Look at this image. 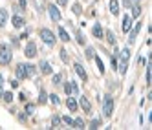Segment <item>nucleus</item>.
I'll use <instances>...</instances> for the list:
<instances>
[{"instance_id":"nucleus-31","label":"nucleus","mask_w":152,"mask_h":130,"mask_svg":"<svg viewBox=\"0 0 152 130\" xmlns=\"http://www.w3.org/2000/svg\"><path fill=\"white\" fill-rule=\"evenodd\" d=\"M64 92H66L68 95H72V81H70V83H66V84H64Z\"/></svg>"},{"instance_id":"nucleus-14","label":"nucleus","mask_w":152,"mask_h":130,"mask_svg":"<svg viewBox=\"0 0 152 130\" xmlns=\"http://www.w3.org/2000/svg\"><path fill=\"white\" fill-rule=\"evenodd\" d=\"M110 13L112 15H119V2L117 0H110Z\"/></svg>"},{"instance_id":"nucleus-3","label":"nucleus","mask_w":152,"mask_h":130,"mask_svg":"<svg viewBox=\"0 0 152 130\" xmlns=\"http://www.w3.org/2000/svg\"><path fill=\"white\" fill-rule=\"evenodd\" d=\"M39 35H40L42 40H44V44H48V46H53V44H55V40H57L55 35H53L50 29H40V31H39Z\"/></svg>"},{"instance_id":"nucleus-25","label":"nucleus","mask_w":152,"mask_h":130,"mask_svg":"<svg viewBox=\"0 0 152 130\" xmlns=\"http://www.w3.org/2000/svg\"><path fill=\"white\" fill-rule=\"evenodd\" d=\"M2 99H4L6 103H11V101H13V93H11V92H6V93H2Z\"/></svg>"},{"instance_id":"nucleus-42","label":"nucleus","mask_w":152,"mask_h":130,"mask_svg":"<svg viewBox=\"0 0 152 130\" xmlns=\"http://www.w3.org/2000/svg\"><path fill=\"white\" fill-rule=\"evenodd\" d=\"M0 97H2V88H0Z\"/></svg>"},{"instance_id":"nucleus-36","label":"nucleus","mask_w":152,"mask_h":130,"mask_svg":"<svg viewBox=\"0 0 152 130\" xmlns=\"http://www.w3.org/2000/svg\"><path fill=\"white\" fill-rule=\"evenodd\" d=\"M77 42L79 44H84V37H83V33H79V31H77Z\"/></svg>"},{"instance_id":"nucleus-27","label":"nucleus","mask_w":152,"mask_h":130,"mask_svg":"<svg viewBox=\"0 0 152 130\" xmlns=\"http://www.w3.org/2000/svg\"><path fill=\"white\" fill-rule=\"evenodd\" d=\"M48 101V93L44 92V90H40V97H39V103H42V104H44Z\"/></svg>"},{"instance_id":"nucleus-43","label":"nucleus","mask_w":152,"mask_h":130,"mask_svg":"<svg viewBox=\"0 0 152 130\" xmlns=\"http://www.w3.org/2000/svg\"><path fill=\"white\" fill-rule=\"evenodd\" d=\"M134 2H137V0H134Z\"/></svg>"},{"instance_id":"nucleus-34","label":"nucleus","mask_w":152,"mask_h":130,"mask_svg":"<svg viewBox=\"0 0 152 130\" xmlns=\"http://www.w3.org/2000/svg\"><path fill=\"white\" fill-rule=\"evenodd\" d=\"M99 125H101V121H99V119H94V121L90 123V128H99Z\"/></svg>"},{"instance_id":"nucleus-17","label":"nucleus","mask_w":152,"mask_h":130,"mask_svg":"<svg viewBox=\"0 0 152 130\" xmlns=\"http://www.w3.org/2000/svg\"><path fill=\"white\" fill-rule=\"evenodd\" d=\"M26 73H28V77H33V75L37 73V68L33 66V64H26Z\"/></svg>"},{"instance_id":"nucleus-11","label":"nucleus","mask_w":152,"mask_h":130,"mask_svg":"<svg viewBox=\"0 0 152 130\" xmlns=\"http://www.w3.org/2000/svg\"><path fill=\"white\" fill-rule=\"evenodd\" d=\"M66 106L70 108L72 112H75V110H77V106H79V103L75 101V97H68V99H66Z\"/></svg>"},{"instance_id":"nucleus-28","label":"nucleus","mask_w":152,"mask_h":130,"mask_svg":"<svg viewBox=\"0 0 152 130\" xmlns=\"http://www.w3.org/2000/svg\"><path fill=\"white\" fill-rule=\"evenodd\" d=\"M86 59H94V55H95V51H94V48H86Z\"/></svg>"},{"instance_id":"nucleus-19","label":"nucleus","mask_w":152,"mask_h":130,"mask_svg":"<svg viewBox=\"0 0 152 130\" xmlns=\"http://www.w3.org/2000/svg\"><path fill=\"white\" fill-rule=\"evenodd\" d=\"M59 37H61V40H62V42H68V40H70V35H68L62 28H59Z\"/></svg>"},{"instance_id":"nucleus-39","label":"nucleus","mask_w":152,"mask_h":130,"mask_svg":"<svg viewBox=\"0 0 152 130\" xmlns=\"http://www.w3.org/2000/svg\"><path fill=\"white\" fill-rule=\"evenodd\" d=\"M57 4H59V6H66L68 0H57Z\"/></svg>"},{"instance_id":"nucleus-40","label":"nucleus","mask_w":152,"mask_h":130,"mask_svg":"<svg viewBox=\"0 0 152 130\" xmlns=\"http://www.w3.org/2000/svg\"><path fill=\"white\" fill-rule=\"evenodd\" d=\"M11 86H13V88H17V86H18V81L15 79V81H11Z\"/></svg>"},{"instance_id":"nucleus-32","label":"nucleus","mask_w":152,"mask_h":130,"mask_svg":"<svg viewBox=\"0 0 152 130\" xmlns=\"http://www.w3.org/2000/svg\"><path fill=\"white\" fill-rule=\"evenodd\" d=\"M72 11H73L75 15H81V6H79V4H73V7H72Z\"/></svg>"},{"instance_id":"nucleus-9","label":"nucleus","mask_w":152,"mask_h":130,"mask_svg":"<svg viewBox=\"0 0 152 130\" xmlns=\"http://www.w3.org/2000/svg\"><path fill=\"white\" fill-rule=\"evenodd\" d=\"M39 68H40V72L44 73V75H50V73H51V66H50L48 61H42V62L39 64Z\"/></svg>"},{"instance_id":"nucleus-21","label":"nucleus","mask_w":152,"mask_h":130,"mask_svg":"<svg viewBox=\"0 0 152 130\" xmlns=\"http://www.w3.org/2000/svg\"><path fill=\"white\" fill-rule=\"evenodd\" d=\"M94 59H95V64H97V68H99V72L104 73V64H103V61L97 57V55H94Z\"/></svg>"},{"instance_id":"nucleus-33","label":"nucleus","mask_w":152,"mask_h":130,"mask_svg":"<svg viewBox=\"0 0 152 130\" xmlns=\"http://www.w3.org/2000/svg\"><path fill=\"white\" fill-rule=\"evenodd\" d=\"M61 121H64V123H66V125H70V126L73 125V119H72V117H68V115H64V117L61 119Z\"/></svg>"},{"instance_id":"nucleus-22","label":"nucleus","mask_w":152,"mask_h":130,"mask_svg":"<svg viewBox=\"0 0 152 130\" xmlns=\"http://www.w3.org/2000/svg\"><path fill=\"white\" fill-rule=\"evenodd\" d=\"M73 128H84V121L81 117H77V119H73V125H72Z\"/></svg>"},{"instance_id":"nucleus-15","label":"nucleus","mask_w":152,"mask_h":130,"mask_svg":"<svg viewBox=\"0 0 152 130\" xmlns=\"http://www.w3.org/2000/svg\"><path fill=\"white\" fill-rule=\"evenodd\" d=\"M7 22V9H0V28H4Z\"/></svg>"},{"instance_id":"nucleus-16","label":"nucleus","mask_w":152,"mask_h":130,"mask_svg":"<svg viewBox=\"0 0 152 130\" xmlns=\"http://www.w3.org/2000/svg\"><path fill=\"white\" fill-rule=\"evenodd\" d=\"M13 26H15V28H22V26H24V18L18 17V15H15V17H13Z\"/></svg>"},{"instance_id":"nucleus-29","label":"nucleus","mask_w":152,"mask_h":130,"mask_svg":"<svg viewBox=\"0 0 152 130\" xmlns=\"http://www.w3.org/2000/svg\"><path fill=\"white\" fill-rule=\"evenodd\" d=\"M61 81H62V75L61 73H55V75H53V84H61Z\"/></svg>"},{"instance_id":"nucleus-18","label":"nucleus","mask_w":152,"mask_h":130,"mask_svg":"<svg viewBox=\"0 0 152 130\" xmlns=\"http://www.w3.org/2000/svg\"><path fill=\"white\" fill-rule=\"evenodd\" d=\"M126 68H128V61H121V62H119V68H117V70H119V73L125 75V73H126Z\"/></svg>"},{"instance_id":"nucleus-35","label":"nucleus","mask_w":152,"mask_h":130,"mask_svg":"<svg viewBox=\"0 0 152 130\" xmlns=\"http://www.w3.org/2000/svg\"><path fill=\"white\" fill-rule=\"evenodd\" d=\"M50 97H51V103H53V104H59V103H61V99H59V97H57L55 93H51Z\"/></svg>"},{"instance_id":"nucleus-20","label":"nucleus","mask_w":152,"mask_h":130,"mask_svg":"<svg viewBox=\"0 0 152 130\" xmlns=\"http://www.w3.org/2000/svg\"><path fill=\"white\" fill-rule=\"evenodd\" d=\"M117 53H119V51H117ZM119 57H121V61H128V59H130V50L125 48L121 53H119Z\"/></svg>"},{"instance_id":"nucleus-12","label":"nucleus","mask_w":152,"mask_h":130,"mask_svg":"<svg viewBox=\"0 0 152 130\" xmlns=\"http://www.w3.org/2000/svg\"><path fill=\"white\" fill-rule=\"evenodd\" d=\"M139 29H141V22H137V24H136V28H134V31L130 33V39H128L130 44H134V42H136V37H137V33H139Z\"/></svg>"},{"instance_id":"nucleus-5","label":"nucleus","mask_w":152,"mask_h":130,"mask_svg":"<svg viewBox=\"0 0 152 130\" xmlns=\"http://www.w3.org/2000/svg\"><path fill=\"white\" fill-rule=\"evenodd\" d=\"M24 55H26L28 59H33V57L37 55V46H35V42H28V44H26Z\"/></svg>"},{"instance_id":"nucleus-10","label":"nucleus","mask_w":152,"mask_h":130,"mask_svg":"<svg viewBox=\"0 0 152 130\" xmlns=\"http://www.w3.org/2000/svg\"><path fill=\"white\" fill-rule=\"evenodd\" d=\"M92 33H94V37L95 39H103V28H101V24H94V29H92Z\"/></svg>"},{"instance_id":"nucleus-6","label":"nucleus","mask_w":152,"mask_h":130,"mask_svg":"<svg viewBox=\"0 0 152 130\" xmlns=\"http://www.w3.org/2000/svg\"><path fill=\"white\" fill-rule=\"evenodd\" d=\"M79 104L84 112H88V114L92 112V103L88 101V97H79Z\"/></svg>"},{"instance_id":"nucleus-23","label":"nucleus","mask_w":152,"mask_h":130,"mask_svg":"<svg viewBox=\"0 0 152 130\" xmlns=\"http://www.w3.org/2000/svg\"><path fill=\"white\" fill-rule=\"evenodd\" d=\"M59 125H61V117L59 115H53V119H51V128H59Z\"/></svg>"},{"instance_id":"nucleus-1","label":"nucleus","mask_w":152,"mask_h":130,"mask_svg":"<svg viewBox=\"0 0 152 130\" xmlns=\"http://www.w3.org/2000/svg\"><path fill=\"white\" fill-rule=\"evenodd\" d=\"M11 59H13V53H11V50H9V46L2 44L0 46V64L6 66V64L11 62Z\"/></svg>"},{"instance_id":"nucleus-8","label":"nucleus","mask_w":152,"mask_h":130,"mask_svg":"<svg viewBox=\"0 0 152 130\" xmlns=\"http://www.w3.org/2000/svg\"><path fill=\"white\" fill-rule=\"evenodd\" d=\"M28 73H26V64H18L17 66V79H26Z\"/></svg>"},{"instance_id":"nucleus-13","label":"nucleus","mask_w":152,"mask_h":130,"mask_svg":"<svg viewBox=\"0 0 152 130\" xmlns=\"http://www.w3.org/2000/svg\"><path fill=\"white\" fill-rule=\"evenodd\" d=\"M130 28H132V17H123V31H130Z\"/></svg>"},{"instance_id":"nucleus-37","label":"nucleus","mask_w":152,"mask_h":130,"mask_svg":"<svg viewBox=\"0 0 152 130\" xmlns=\"http://www.w3.org/2000/svg\"><path fill=\"white\" fill-rule=\"evenodd\" d=\"M18 7L20 9H26V0H18Z\"/></svg>"},{"instance_id":"nucleus-7","label":"nucleus","mask_w":152,"mask_h":130,"mask_svg":"<svg viewBox=\"0 0 152 130\" xmlns=\"http://www.w3.org/2000/svg\"><path fill=\"white\" fill-rule=\"evenodd\" d=\"M75 73H77L79 75V77L83 79V81H86V79H88V75H86V72H84V68H83V64H79V62H75Z\"/></svg>"},{"instance_id":"nucleus-41","label":"nucleus","mask_w":152,"mask_h":130,"mask_svg":"<svg viewBox=\"0 0 152 130\" xmlns=\"http://www.w3.org/2000/svg\"><path fill=\"white\" fill-rule=\"evenodd\" d=\"M2 84H4V77H2V73H0V88H2Z\"/></svg>"},{"instance_id":"nucleus-2","label":"nucleus","mask_w":152,"mask_h":130,"mask_svg":"<svg viewBox=\"0 0 152 130\" xmlns=\"http://www.w3.org/2000/svg\"><path fill=\"white\" fill-rule=\"evenodd\" d=\"M114 112V99L110 95H104V101H103V115L104 117H110Z\"/></svg>"},{"instance_id":"nucleus-38","label":"nucleus","mask_w":152,"mask_h":130,"mask_svg":"<svg viewBox=\"0 0 152 130\" xmlns=\"http://www.w3.org/2000/svg\"><path fill=\"white\" fill-rule=\"evenodd\" d=\"M61 59H62V61H68V55H66V51H64V50L61 51Z\"/></svg>"},{"instance_id":"nucleus-30","label":"nucleus","mask_w":152,"mask_h":130,"mask_svg":"<svg viewBox=\"0 0 152 130\" xmlns=\"http://www.w3.org/2000/svg\"><path fill=\"white\" fill-rule=\"evenodd\" d=\"M33 112H35V104H26V114L31 115Z\"/></svg>"},{"instance_id":"nucleus-26","label":"nucleus","mask_w":152,"mask_h":130,"mask_svg":"<svg viewBox=\"0 0 152 130\" xmlns=\"http://www.w3.org/2000/svg\"><path fill=\"white\" fill-rule=\"evenodd\" d=\"M139 15H141V7H139V6L136 4V6L132 7V17H134V18H137Z\"/></svg>"},{"instance_id":"nucleus-24","label":"nucleus","mask_w":152,"mask_h":130,"mask_svg":"<svg viewBox=\"0 0 152 130\" xmlns=\"http://www.w3.org/2000/svg\"><path fill=\"white\" fill-rule=\"evenodd\" d=\"M106 39H108V42H110V44H115V35L112 33V31H110V29H108V31H106Z\"/></svg>"},{"instance_id":"nucleus-4","label":"nucleus","mask_w":152,"mask_h":130,"mask_svg":"<svg viewBox=\"0 0 152 130\" xmlns=\"http://www.w3.org/2000/svg\"><path fill=\"white\" fill-rule=\"evenodd\" d=\"M48 11H50V17L53 22H61V11H59V7L55 4H50L48 6Z\"/></svg>"}]
</instances>
